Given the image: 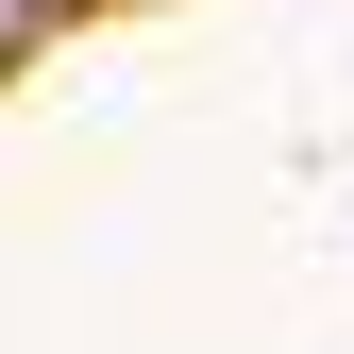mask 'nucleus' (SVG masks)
<instances>
[]
</instances>
